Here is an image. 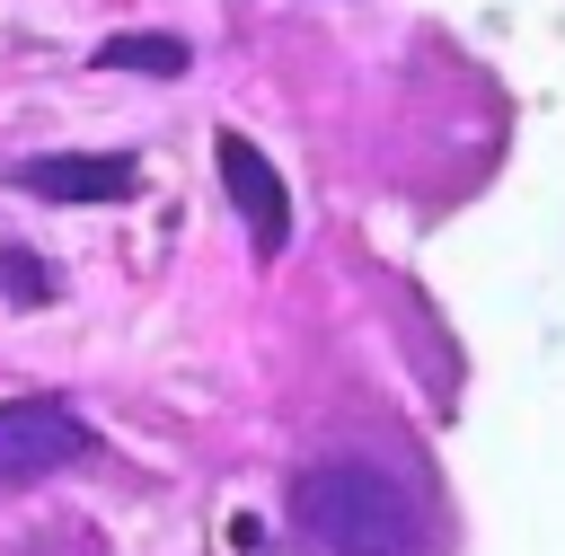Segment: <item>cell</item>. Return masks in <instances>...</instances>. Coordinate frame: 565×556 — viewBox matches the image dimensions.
I'll use <instances>...</instances> for the list:
<instances>
[{"label": "cell", "instance_id": "obj_2", "mask_svg": "<svg viewBox=\"0 0 565 556\" xmlns=\"http://www.w3.org/2000/svg\"><path fill=\"white\" fill-rule=\"evenodd\" d=\"M88 459V424L62 397H0V485H35Z\"/></svg>", "mask_w": 565, "mask_h": 556}, {"label": "cell", "instance_id": "obj_5", "mask_svg": "<svg viewBox=\"0 0 565 556\" xmlns=\"http://www.w3.org/2000/svg\"><path fill=\"white\" fill-rule=\"evenodd\" d=\"M97 62L106 71H185V44L177 35H115V44H97Z\"/></svg>", "mask_w": 565, "mask_h": 556}, {"label": "cell", "instance_id": "obj_6", "mask_svg": "<svg viewBox=\"0 0 565 556\" xmlns=\"http://www.w3.org/2000/svg\"><path fill=\"white\" fill-rule=\"evenodd\" d=\"M0 282H9V291H18L26 309H35V300H53V274H44V265H35L26 247H0Z\"/></svg>", "mask_w": 565, "mask_h": 556}, {"label": "cell", "instance_id": "obj_1", "mask_svg": "<svg viewBox=\"0 0 565 556\" xmlns=\"http://www.w3.org/2000/svg\"><path fill=\"white\" fill-rule=\"evenodd\" d=\"M291 530L318 556H441L424 494L362 450H327V459L291 468Z\"/></svg>", "mask_w": 565, "mask_h": 556}, {"label": "cell", "instance_id": "obj_4", "mask_svg": "<svg viewBox=\"0 0 565 556\" xmlns=\"http://www.w3.org/2000/svg\"><path fill=\"white\" fill-rule=\"evenodd\" d=\"M221 177H230V203L247 212V229H256V247L274 256L282 247V229H291V203H282V185H274V168L238 141V132H221Z\"/></svg>", "mask_w": 565, "mask_h": 556}, {"label": "cell", "instance_id": "obj_3", "mask_svg": "<svg viewBox=\"0 0 565 556\" xmlns=\"http://www.w3.org/2000/svg\"><path fill=\"white\" fill-rule=\"evenodd\" d=\"M18 185L44 194V203H124L141 185V168L115 159V150H53V159H26Z\"/></svg>", "mask_w": 565, "mask_h": 556}]
</instances>
